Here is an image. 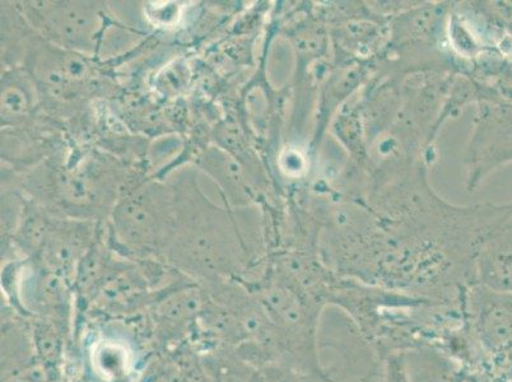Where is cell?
I'll list each match as a JSON object with an SVG mask.
<instances>
[{"instance_id":"obj_11","label":"cell","mask_w":512,"mask_h":382,"mask_svg":"<svg viewBox=\"0 0 512 382\" xmlns=\"http://www.w3.org/2000/svg\"><path fill=\"white\" fill-rule=\"evenodd\" d=\"M510 30L512 31V9H511V16H510Z\"/></svg>"},{"instance_id":"obj_1","label":"cell","mask_w":512,"mask_h":382,"mask_svg":"<svg viewBox=\"0 0 512 382\" xmlns=\"http://www.w3.org/2000/svg\"><path fill=\"white\" fill-rule=\"evenodd\" d=\"M465 166V188L477 191L493 172L512 163V104L501 99L477 102Z\"/></svg>"},{"instance_id":"obj_8","label":"cell","mask_w":512,"mask_h":382,"mask_svg":"<svg viewBox=\"0 0 512 382\" xmlns=\"http://www.w3.org/2000/svg\"><path fill=\"white\" fill-rule=\"evenodd\" d=\"M2 104L4 110L9 111L11 114H21L26 109V97L17 88H9L3 93Z\"/></svg>"},{"instance_id":"obj_10","label":"cell","mask_w":512,"mask_h":382,"mask_svg":"<svg viewBox=\"0 0 512 382\" xmlns=\"http://www.w3.org/2000/svg\"><path fill=\"white\" fill-rule=\"evenodd\" d=\"M65 69H67L68 77L73 79L82 78L86 73V65L79 59L69 60Z\"/></svg>"},{"instance_id":"obj_6","label":"cell","mask_w":512,"mask_h":382,"mask_svg":"<svg viewBox=\"0 0 512 382\" xmlns=\"http://www.w3.org/2000/svg\"><path fill=\"white\" fill-rule=\"evenodd\" d=\"M29 323L36 356L48 372L50 382L57 381L62 375L65 340L71 329L49 319H30Z\"/></svg>"},{"instance_id":"obj_2","label":"cell","mask_w":512,"mask_h":382,"mask_svg":"<svg viewBox=\"0 0 512 382\" xmlns=\"http://www.w3.org/2000/svg\"><path fill=\"white\" fill-rule=\"evenodd\" d=\"M206 297L198 288L186 287L156 298L147 311L155 343L166 349L183 346L195 329Z\"/></svg>"},{"instance_id":"obj_7","label":"cell","mask_w":512,"mask_h":382,"mask_svg":"<svg viewBox=\"0 0 512 382\" xmlns=\"http://www.w3.org/2000/svg\"><path fill=\"white\" fill-rule=\"evenodd\" d=\"M384 382H412L404 353L389 354L385 361Z\"/></svg>"},{"instance_id":"obj_3","label":"cell","mask_w":512,"mask_h":382,"mask_svg":"<svg viewBox=\"0 0 512 382\" xmlns=\"http://www.w3.org/2000/svg\"><path fill=\"white\" fill-rule=\"evenodd\" d=\"M473 284L512 295V217L479 246L473 259Z\"/></svg>"},{"instance_id":"obj_5","label":"cell","mask_w":512,"mask_h":382,"mask_svg":"<svg viewBox=\"0 0 512 382\" xmlns=\"http://www.w3.org/2000/svg\"><path fill=\"white\" fill-rule=\"evenodd\" d=\"M472 301L478 307V332L486 346L502 348L512 342V295L472 284Z\"/></svg>"},{"instance_id":"obj_4","label":"cell","mask_w":512,"mask_h":382,"mask_svg":"<svg viewBox=\"0 0 512 382\" xmlns=\"http://www.w3.org/2000/svg\"><path fill=\"white\" fill-rule=\"evenodd\" d=\"M88 361L99 382H134L137 379V347L128 338L99 335L88 349Z\"/></svg>"},{"instance_id":"obj_9","label":"cell","mask_w":512,"mask_h":382,"mask_svg":"<svg viewBox=\"0 0 512 382\" xmlns=\"http://www.w3.org/2000/svg\"><path fill=\"white\" fill-rule=\"evenodd\" d=\"M67 191L69 197L73 200H86L88 195H90V186H88L86 180L79 179V177H74L71 181H69L67 185Z\"/></svg>"}]
</instances>
